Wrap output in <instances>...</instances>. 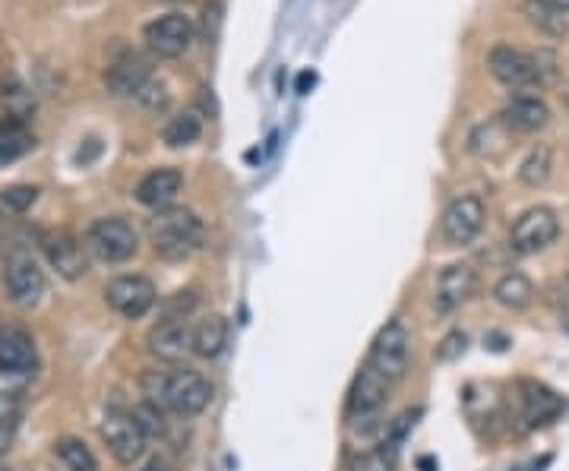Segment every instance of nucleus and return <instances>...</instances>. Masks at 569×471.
Wrapping results in <instances>:
<instances>
[{
	"instance_id": "72a5a7b5",
	"label": "nucleus",
	"mask_w": 569,
	"mask_h": 471,
	"mask_svg": "<svg viewBox=\"0 0 569 471\" xmlns=\"http://www.w3.org/2000/svg\"><path fill=\"white\" fill-rule=\"evenodd\" d=\"M218 26H222V3H218V0H210V3L203 7V35H206L210 42H215Z\"/></svg>"
},
{
	"instance_id": "c9c22d12",
	"label": "nucleus",
	"mask_w": 569,
	"mask_h": 471,
	"mask_svg": "<svg viewBox=\"0 0 569 471\" xmlns=\"http://www.w3.org/2000/svg\"><path fill=\"white\" fill-rule=\"evenodd\" d=\"M13 405H16V396L13 392H0V421L13 417Z\"/></svg>"
},
{
	"instance_id": "1a4fd4ad",
	"label": "nucleus",
	"mask_w": 569,
	"mask_h": 471,
	"mask_svg": "<svg viewBox=\"0 0 569 471\" xmlns=\"http://www.w3.org/2000/svg\"><path fill=\"white\" fill-rule=\"evenodd\" d=\"M38 244H42V254H45L48 266L58 272L60 279L76 282V279L86 275V269H90L86 247L76 240V235H70L67 228H51V232H45V235L38 237Z\"/></svg>"
},
{
	"instance_id": "2eb2a0df",
	"label": "nucleus",
	"mask_w": 569,
	"mask_h": 471,
	"mask_svg": "<svg viewBox=\"0 0 569 471\" xmlns=\"http://www.w3.org/2000/svg\"><path fill=\"white\" fill-rule=\"evenodd\" d=\"M487 70L497 83L503 86L519 89L532 86L535 83V67H532V55L512 48V45H497L490 55H487Z\"/></svg>"
},
{
	"instance_id": "4c0bfd02",
	"label": "nucleus",
	"mask_w": 569,
	"mask_h": 471,
	"mask_svg": "<svg viewBox=\"0 0 569 471\" xmlns=\"http://www.w3.org/2000/svg\"><path fill=\"white\" fill-rule=\"evenodd\" d=\"M307 86H313V73H300L298 92H307Z\"/></svg>"
},
{
	"instance_id": "ddd939ff",
	"label": "nucleus",
	"mask_w": 569,
	"mask_h": 471,
	"mask_svg": "<svg viewBox=\"0 0 569 471\" xmlns=\"http://www.w3.org/2000/svg\"><path fill=\"white\" fill-rule=\"evenodd\" d=\"M475 285H478V275H475L472 266H447V269L440 272L437 292H434V307H437V314H452V310H459L462 304H469V297L475 295Z\"/></svg>"
},
{
	"instance_id": "a211bd4d",
	"label": "nucleus",
	"mask_w": 569,
	"mask_h": 471,
	"mask_svg": "<svg viewBox=\"0 0 569 471\" xmlns=\"http://www.w3.org/2000/svg\"><path fill=\"white\" fill-rule=\"evenodd\" d=\"M150 80V60L140 58V55H123V58L115 60V63L108 67V73H105L108 89H111L115 95H130V98H137V92L146 86Z\"/></svg>"
},
{
	"instance_id": "ea45409f",
	"label": "nucleus",
	"mask_w": 569,
	"mask_h": 471,
	"mask_svg": "<svg viewBox=\"0 0 569 471\" xmlns=\"http://www.w3.org/2000/svg\"><path fill=\"white\" fill-rule=\"evenodd\" d=\"M3 257H7V235L0 232V263H3Z\"/></svg>"
},
{
	"instance_id": "7c9ffc66",
	"label": "nucleus",
	"mask_w": 569,
	"mask_h": 471,
	"mask_svg": "<svg viewBox=\"0 0 569 471\" xmlns=\"http://www.w3.org/2000/svg\"><path fill=\"white\" fill-rule=\"evenodd\" d=\"M532 67H535V83L538 86H550L557 80V55L554 51H538L532 55Z\"/></svg>"
},
{
	"instance_id": "6ab92c4d",
	"label": "nucleus",
	"mask_w": 569,
	"mask_h": 471,
	"mask_svg": "<svg viewBox=\"0 0 569 471\" xmlns=\"http://www.w3.org/2000/svg\"><path fill=\"white\" fill-rule=\"evenodd\" d=\"M500 120L519 130V133H535V130H544L550 123V108L541 102L538 95H515L507 102Z\"/></svg>"
},
{
	"instance_id": "393cba45",
	"label": "nucleus",
	"mask_w": 569,
	"mask_h": 471,
	"mask_svg": "<svg viewBox=\"0 0 569 471\" xmlns=\"http://www.w3.org/2000/svg\"><path fill=\"white\" fill-rule=\"evenodd\" d=\"M55 452H58V459L67 471H98V459L92 456L90 446L76 440V437H60L55 443Z\"/></svg>"
},
{
	"instance_id": "f8f14e48",
	"label": "nucleus",
	"mask_w": 569,
	"mask_h": 471,
	"mask_svg": "<svg viewBox=\"0 0 569 471\" xmlns=\"http://www.w3.org/2000/svg\"><path fill=\"white\" fill-rule=\"evenodd\" d=\"M146 349L162 364H183L193 354V323L190 320H158L146 332Z\"/></svg>"
},
{
	"instance_id": "bb28decb",
	"label": "nucleus",
	"mask_w": 569,
	"mask_h": 471,
	"mask_svg": "<svg viewBox=\"0 0 569 471\" xmlns=\"http://www.w3.org/2000/svg\"><path fill=\"white\" fill-rule=\"evenodd\" d=\"M38 187L32 184H13V187H3L0 190V215L7 219H16V215H26L35 203H38Z\"/></svg>"
},
{
	"instance_id": "4be33fe9",
	"label": "nucleus",
	"mask_w": 569,
	"mask_h": 471,
	"mask_svg": "<svg viewBox=\"0 0 569 471\" xmlns=\"http://www.w3.org/2000/svg\"><path fill=\"white\" fill-rule=\"evenodd\" d=\"M32 146H35V140H32L23 120H3L0 123V168L16 162L20 155H26Z\"/></svg>"
},
{
	"instance_id": "c85d7f7f",
	"label": "nucleus",
	"mask_w": 569,
	"mask_h": 471,
	"mask_svg": "<svg viewBox=\"0 0 569 471\" xmlns=\"http://www.w3.org/2000/svg\"><path fill=\"white\" fill-rule=\"evenodd\" d=\"M352 471H395V449H387L383 443L377 449H364L352 459Z\"/></svg>"
},
{
	"instance_id": "5701e85b",
	"label": "nucleus",
	"mask_w": 569,
	"mask_h": 471,
	"mask_svg": "<svg viewBox=\"0 0 569 471\" xmlns=\"http://www.w3.org/2000/svg\"><path fill=\"white\" fill-rule=\"evenodd\" d=\"M525 16L535 30H541L544 35H554V38L567 35L569 30L567 13H560L550 0H525Z\"/></svg>"
},
{
	"instance_id": "c756f323",
	"label": "nucleus",
	"mask_w": 569,
	"mask_h": 471,
	"mask_svg": "<svg viewBox=\"0 0 569 471\" xmlns=\"http://www.w3.org/2000/svg\"><path fill=\"white\" fill-rule=\"evenodd\" d=\"M197 292H175L162 304V317L158 320H190V314L197 310Z\"/></svg>"
},
{
	"instance_id": "39448f33",
	"label": "nucleus",
	"mask_w": 569,
	"mask_h": 471,
	"mask_svg": "<svg viewBox=\"0 0 569 471\" xmlns=\"http://www.w3.org/2000/svg\"><path fill=\"white\" fill-rule=\"evenodd\" d=\"M560 235V219L550 207L525 209L510 232V247L519 257H535L541 250H547Z\"/></svg>"
},
{
	"instance_id": "58836bf2",
	"label": "nucleus",
	"mask_w": 569,
	"mask_h": 471,
	"mask_svg": "<svg viewBox=\"0 0 569 471\" xmlns=\"http://www.w3.org/2000/svg\"><path fill=\"white\" fill-rule=\"evenodd\" d=\"M550 3H554V7H557L560 13H569V0H550Z\"/></svg>"
},
{
	"instance_id": "b1692460",
	"label": "nucleus",
	"mask_w": 569,
	"mask_h": 471,
	"mask_svg": "<svg viewBox=\"0 0 569 471\" xmlns=\"http://www.w3.org/2000/svg\"><path fill=\"white\" fill-rule=\"evenodd\" d=\"M550 172H554V149L547 143H538L525 155V162L519 165V180L525 187H541L550 177Z\"/></svg>"
},
{
	"instance_id": "473e14b6",
	"label": "nucleus",
	"mask_w": 569,
	"mask_h": 471,
	"mask_svg": "<svg viewBox=\"0 0 569 471\" xmlns=\"http://www.w3.org/2000/svg\"><path fill=\"white\" fill-rule=\"evenodd\" d=\"M465 345H469V335L465 332H450L440 345H437V357L440 361H455L465 354Z\"/></svg>"
},
{
	"instance_id": "a878e982",
	"label": "nucleus",
	"mask_w": 569,
	"mask_h": 471,
	"mask_svg": "<svg viewBox=\"0 0 569 471\" xmlns=\"http://www.w3.org/2000/svg\"><path fill=\"white\" fill-rule=\"evenodd\" d=\"M200 133H203V123L197 115H178V118H171L165 123V130H162V140H165V146L171 149H183V146H193L197 140H200Z\"/></svg>"
},
{
	"instance_id": "e433bc0d",
	"label": "nucleus",
	"mask_w": 569,
	"mask_h": 471,
	"mask_svg": "<svg viewBox=\"0 0 569 471\" xmlns=\"http://www.w3.org/2000/svg\"><path fill=\"white\" fill-rule=\"evenodd\" d=\"M133 471H171V466H168V462H165L162 456H152V459H146V462H143L140 469H133Z\"/></svg>"
},
{
	"instance_id": "4468645a",
	"label": "nucleus",
	"mask_w": 569,
	"mask_h": 471,
	"mask_svg": "<svg viewBox=\"0 0 569 471\" xmlns=\"http://www.w3.org/2000/svg\"><path fill=\"white\" fill-rule=\"evenodd\" d=\"M519 409H522V421L529 427H544V424H550V421H557L564 414L567 402L544 384L522 380L519 384Z\"/></svg>"
},
{
	"instance_id": "aec40b11",
	"label": "nucleus",
	"mask_w": 569,
	"mask_h": 471,
	"mask_svg": "<svg viewBox=\"0 0 569 471\" xmlns=\"http://www.w3.org/2000/svg\"><path fill=\"white\" fill-rule=\"evenodd\" d=\"M228 339H232V326L222 314H210L200 323H193V354L203 361L222 357L228 349Z\"/></svg>"
},
{
	"instance_id": "20e7f679",
	"label": "nucleus",
	"mask_w": 569,
	"mask_h": 471,
	"mask_svg": "<svg viewBox=\"0 0 569 471\" xmlns=\"http://www.w3.org/2000/svg\"><path fill=\"white\" fill-rule=\"evenodd\" d=\"M408 361H412V335L402 320H390L377 332L374 345H370V354L364 364H370L383 380L390 384H399L408 370Z\"/></svg>"
},
{
	"instance_id": "f03ea898",
	"label": "nucleus",
	"mask_w": 569,
	"mask_h": 471,
	"mask_svg": "<svg viewBox=\"0 0 569 471\" xmlns=\"http://www.w3.org/2000/svg\"><path fill=\"white\" fill-rule=\"evenodd\" d=\"M203 237H206V228L197 219V212H190V209H158L155 219L150 222L152 250L165 263H183V260H190L203 247Z\"/></svg>"
},
{
	"instance_id": "7ed1b4c3",
	"label": "nucleus",
	"mask_w": 569,
	"mask_h": 471,
	"mask_svg": "<svg viewBox=\"0 0 569 471\" xmlns=\"http://www.w3.org/2000/svg\"><path fill=\"white\" fill-rule=\"evenodd\" d=\"M86 250L98 263H127L137 257L140 250V237H137V228L120 219V215H108V219H95L86 232Z\"/></svg>"
},
{
	"instance_id": "9b49d317",
	"label": "nucleus",
	"mask_w": 569,
	"mask_h": 471,
	"mask_svg": "<svg viewBox=\"0 0 569 471\" xmlns=\"http://www.w3.org/2000/svg\"><path fill=\"white\" fill-rule=\"evenodd\" d=\"M193 23L183 16V13H168V16H158L155 23H150L143 30V38L150 45L152 55L158 58H180L190 45H193Z\"/></svg>"
},
{
	"instance_id": "0eeeda50",
	"label": "nucleus",
	"mask_w": 569,
	"mask_h": 471,
	"mask_svg": "<svg viewBox=\"0 0 569 471\" xmlns=\"http://www.w3.org/2000/svg\"><path fill=\"white\" fill-rule=\"evenodd\" d=\"M105 301H108V307L118 317H123V320H140V317H146L152 307H155L158 292H155L152 279L133 272V275H115L105 285Z\"/></svg>"
},
{
	"instance_id": "f257e3e1",
	"label": "nucleus",
	"mask_w": 569,
	"mask_h": 471,
	"mask_svg": "<svg viewBox=\"0 0 569 471\" xmlns=\"http://www.w3.org/2000/svg\"><path fill=\"white\" fill-rule=\"evenodd\" d=\"M140 389H143L146 402L158 405L162 412L178 414V417H197L206 412L212 402L210 380L187 364L152 367L140 377Z\"/></svg>"
},
{
	"instance_id": "2f4dec72",
	"label": "nucleus",
	"mask_w": 569,
	"mask_h": 471,
	"mask_svg": "<svg viewBox=\"0 0 569 471\" xmlns=\"http://www.w3.org/2000/svg\"><path fill=\"white\" fill-rule=\"evenodd\" d=\"M137 102H140L143 108H152V111H158V108H165V105H168V92H165V86H162V83L150 80L146 86L137 92Z\"/></svg>"
},
{
	"instance_id": "9d476101",
	"label": "nucleus",
	"mask_w": 569,
	"mask_h": 471,
	"mask_svg": "<svg viewBox=\"0 0 569 471\" xmlns=\"http://www.w3.org/2000/svg\"><path fill=\"white\" fill-rule=\"evenodd\" d=\"M484 219H487V209L481 203V197H475V193H462V197H455L450 207H447V212H443L440 232H443L450 247H465V244H472V240L481 235Z\"/></svg>"
},
{
	"instance_id": "f3484780",
	"label": "nucleus",
	"mask_w": 569,
	"mask_h": 471,
	"mask_svg": "<svg viewBox=\"0 0 569 471\" xmlns=\"http://www.w3.org/2000/svg\"><path fill=\"white\" fill-rule=\"evenodd\" d=\"M183 187V175L178 168H155L137 184V200L150 209H168Z\"/></svg>"
},
{
	"instance_id": "6e6552de",
	"label": "nucleus",
	"mask_w": 569,
	"mask_h": 471,
	"mask_svg": "<svg viewBox=\"0 0 569 471\" xmlns=\"http://www.w3.org/2000/svg\"><path fill=\"white\" fill-rule=\"evenodd\" d=\"M3 289H7V297L23 307V310H32L42 295H45V272L42 266L35 263V257L26 254V250H16L7 257V266H3Z\"/></svg>"
},
{
	"instance_id": "dca6fc26",
	"label": "nucleus",
	"mask_w": 569,
	"mask_h": 471,
	"mask_svg": "<svg viewBox=\"0 0 569 471\" xmlns=\"http://www.w3.org/2000/svg\"><path fill=\"white\" fill-rule=\"evenodd\" d=\"M38 367V352L29 332L3 329L0 332V374L3 377H26Z\"/></svg>"
},
{
	"instance_id": "412c9836",
	"label": "nucleus",
	"mask_w": 569,
	"mask_h": 471,
	"mask_svg": "<svg viewBox=\"0 0 569 471\" xmlns=\"http://www.w3.org/2000/svg\"><path fill=\"white\" fill-rule=\"evenodd\" d=\"M494 301L507 310H525L535 301V285L529 275L522 272H507L497 285H494Z\"/></svg>"
},
{
	"instance_id": "f704fd0d",
	"label": "nucleus",
	"mask_w": 569,
	"mask_h": 471,
	"mask_svg": "<svg viewBox=\"0 0 569 471\" xmlns=\"http://www.w3.org/2000/svg\"><path fill=\"white\" fill-rule=\"evenodd\" d=\"M16 424H20V421H16V414L0 421V459H3V452L10 449V443H13V437H16Z\"/></svg>"
},
{
	"instance_id": "423d86ee",
	"label": "nucleus",
	"mask_w": 569,
	"mask_h": 471,
	"mask_svg": "<svg viewBox=\"0 0 569 471\" xmlns=\"http://www.w3.org/2000/svg\"><path fill=\"white\" fill-rule=\"evenodd\" d=\"M102 440L108 446V452L127 469H133L146 456V443H150L146 434H143V427L137 424L133 412H120V409H111V412L105 414Z\"/></svg>"
},
{
	"instance_id": "cd10ccee",
	"label": "nucleus",
	"mask_w": 569,
	"mask_h": 471,
	"mask_svg": "<svg viewBox=\"0 0 569 471\" xmlns=\"http://www.w3.org/2000/svg\"><path fill=\"white\" fill-rule=\"evenodd\" d=\"M133 417H137V424L143 427L146 440H165V437H168V412H162L158 405L140 402V405L133 409Z\"/></svg>"
},
{
	"instance_id": "a19ab883",
	"label": "nucleus",
	"mask_w": 569,
	"mask_h": 471,
	"mask_svg": "<svg viewBox=\"0 0 569 471\" xmlns=\"http://www.w3.org/2000/svg\"><path fill=\"white\" fill-rule=\"evenodd\" d=\"M564 95H567V102H569V92H564Z\"/></svg>"
}]
</instances>
